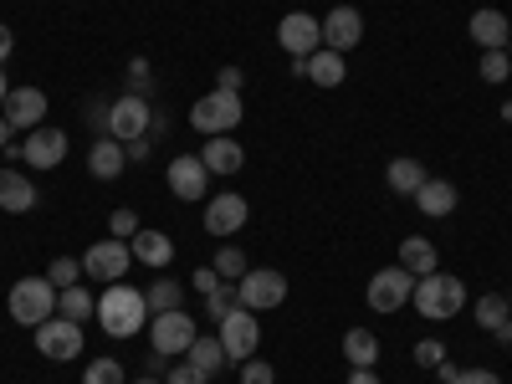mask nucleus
Returning <instances> with one entry per match:
<instances>
[{
    "mask_svg": "<svg viewBox=\"0 0 512 384\" xmlns=\"http://www.w3.org/2000/svg\"><path fill=\"white\" fill-rule=\"evenodd\" d=\"M149 318V297L128 282H108L103 297H98V323L108 338H134Z\"/></svg>",
    "mask_w": 512,
    "mask_h": 384,
    "instance_id": "f257e3e1",
    "label": "nucleus"
},
{
    "mask_svg": "<svg viewBox=\"0 0 512 384\" xmlns=\"http://www.w3.org/2000/svg\"><path fill=\"white\" fill-rule=\"evenodd\" d=\"M410 303H415V313H420V318H431V323H451V318H461V308H466V282H461V277H451V272L415 277Z\"/></svg>",
    "mask_w": 512,
    "mask_h": 384,
    "instance_id": "f03ea898",
    "label": "nucleus"
},
{
    "mask_svg": "<svg viewBox=\"0 0 512 384\" xmlns=\"http://www.w3.org/2000/svg\"><path fill=\"white\" fill-rule=\"evenodd\" d=\"M11 318L21 323V328H41L47 318H57V287H52V277H21L16 287H11Z\"/></svg>",
    "mask_w": 512,
    "mask_h": 384,
    "instance_id": "7ed1b4c3",
    "label": "nucleus"
},
{
    "mask_svg": "<svg viewBox=\"0 0 512 384\" xmlns=\"http://www.w3.org/2000/svg\"><path fill=\"white\" fill-rule=\"evenodd\" d=\"M246 118V108H241V93H221V88H210L205 98H195V108H190V123L200 128L205 139H216V134H231V128Z\"/></svg>",
    "mask_w": 512,
    "mask_h": 384,
    "instance_id": "20e7f679",
    "label": "nucleus"
},
{
    "mask_svg": "<svg viewBox=\"0 0 512 384\" xmlns=\"http://www.w3.org/2000/svg\"><path fill=\"white\" fill-rule=\"evenodd\" d=\"M195 338H200V328H195V318H190L185 308L154 313V323H149V344H154V354H164V359H185Z\"/></svg>",
    "mask_w": 512,
    "mask_h": 384,
    "instance_id": "39448f33",
    "label": "nucleus"
},
{
    "mask_svg": "<svg viewBox=\"0 0 512 384\" xmlns=\"http://www.w3.org/2000/svg\"><path fill=\"white\" fill-rule=\"evenodd\" d=\"M236 303L251 308V313H267V308H282L287 303V277L272 272V267H251L241 282H236Z\"/></svg>",
    "mask_w": 512,
    "mask_h": 384,
    "instance_id": "423d86ee",
    "label": "nucleus"
},
{
    "mask_svg": "<svg viewBox=\"0 0 512 384\" xmlns=\"http://www.w3.org/2000/svg\"><path fill=\"white\" fill-rule=\"evenodd\" d=\"M216 338H221V349H226V359H251L256 354V344H262V323H256V313L251 308H231L221 323H216Z\"/></svg>",
    "mask_w": 512,
    "mask_h": 384,
    "instance_id": "0eeeda50",
    "label": "nucleus"
},
{
    "mask_svg": "<svg viewBox=\"0 0 512 384\" xmlns=\"http://www.w3.org/2000/svg\"><path fill=\"white\" fill-rule=\"evenodd\" d=\"M36 333V354L41 359H52V364H67V359H77L82 354V323H72V318H47L41 328H31Z\"/></svg>",
    "mask_w": 512,
    "mask_h": 384,
    "instance_id": "6e6552de",
    "label": "nucleus"
},
{
    "mask_svg": "<svg viewBox=\"0 0 512 384\" xmlns=\"http://www.w3.org/2000/svg\"><path fill=\"white\" fill-rule=\"evenodd\" d=\"M149 128H154V108H149V98H139V93H128V98H118V103L108 108V139H118V144L144 139Z\"/></svg>",
    "mask_w": 512,
    "mask_h": 384,
    "instance_id": "1a4fd4ad",
    "label": "nucleus"
},
{
    "mask_svg": "<svg viewBox=\"0 0 512 384\" xmlns=\"http://www.w3.org/2000/svg\"><path fill=\"white\" fill-rule=\"evenodd\" d=\"M128 262H134V246L118 241V236H108V241L88 246V256H82V277H93V282L108 287V282H123Z\"/></svg>",
    "mask_w": 512,
    "mask_h": 384,
    "instance_id": "9d476101",
    "label": "nucleus"
},
{
    "mask_svg": "<svg viewBox=\"0 0 512 384\" xmlns=\"http://www.w3.org/2000/svg\"><path fill=\"white\" fill-rule=\"evenodd\" d=\"M277 41H282V52L297 62V57H313L318 47H323V21L318 16H308V11H287L282 21H277Z\"/></svg>",
    "mask_w": 512,
    "mask_h": 384,
    "instance_id": "9b49d317",
    "label": "nucleus"
},
{
    "mask_svg": "<svg viewBox=\"0 0 512 384\" xmlns=\"http://www.w3.org/2000/svg\"><path fill=\"white\" fill-rule=\"evenodd\" d=\"M410 292H415V277L405 272V267H379L374 277H369V308L374 313H400L405 303H410Z\"/></svg>",
    "mask_w": 512,
    "mask_h": 384,
    "instance_id": "f8f14e48",
    "label": "nucleus"
},
{
    "mask_svg": "<svg viewBox=\"0 0 512 384\" xmlns=\"http://www.w3.org/2000/svg\"><path fill=\"white\" fill-rule=\"evenodd\" d=\"M169 190L175 200H205L210 195V169L200 154H175L169 159Z\"/></svg>",
    "mask_w": 512,
    "mask_h": 384,
    "instance_id": "ddd939ff",
    "label": "nucleus"
},
{
    "mask_svg": "<svg viewBox=\"0 0 512 384\" xmlns=\"http://www.w3.org/2000/svg\"><path fill=\"white\" fill-rule=\"evenodd\" d=\"M359 41H364V16H359L354 6H333V11L323 16V47H328V52L344 57V52L359 47Z\"/></svg>",
    "mask_w": 512,
    "mask_h": 384,
    "instance_id": "4468645a",
    "label": "nucleus"
},
{
    "mask_svg": "<svg viewBox=\"0 0 512 384\" xmlns=\"http://www.w3.org/2000/svg\"><path fill=\"white\" fill-rule=\"evenodd\" d=\"M21 159H26L31 169H57V164L67 159V134H62V128H52V123L31 128L26 144H21Z\"/></svg>",
    "mask_w": 512,
    "mask_h": 384,
    "instance_id": "2eb2a0df",
    "label": "nucleus"
},
{
    "mask_svg": "<svg viewBox=\"0 0 512 384\" xmlns=\"http://www.w3.org/2000/svg\"><path fill=\"white\" fill-rule=\"evenodd\" d=\"M246 216H251L246 195H210L205 200V231L210 236H236L246 226Z\"/></svg>",
    "mask_w": 512,
    "mask_h": 384,
    "instance_id": "dca6fc26",
    "label": "nucleus"
},
{
    "mask_svg": "<svg viewBox=\"0 0 512 384\" xmlns=\"http://www.w3.org/2000/svg\"><path fill=\"white\" fill-rule=\"evenodd\" d=\"M41 113H47V93L41 88H11V98L0 103V118H6L11 128H41Z\"/></svg>",
    "mask_w": 512,
    "mask_h": 384,
    "instance_id": "f3484780",
    "label": "nucleus"
},
{
    "mask_svg": "<svg viewBox=\"0 0 512 384\" xmlns=\"http://www.w3.org/2000/svg\"><path fill=\"white\" fill-rule=\"evenodd\" d=\"M466 31H472V41H477L482 52H507V41H512L507 16H502V11H492V6H487V11H477Z\"/></svg>",
    "mask_w": 512,
    "mask_h": 384,
    "instance_id": "a211bd4d",
    "label": "nucleus"
},
{
    "mask_svg": "<svg viewBox=\"0 0 512 384\" xmlns=\"http://www.w3.org/2000/svg\"><path fill=\"white\" fill-rule=\"evenodd\" d=\"M200 159H205V169H210V175H236V169L246 164V149H241L231 134H216V139H205Z\"/></svg>",
    "mask_w": 512,
    "mask_h": 384,
    "instance_id": "6ab92c4d",
    "label": "nucleus"
},
{
    "mask_svg": "<svg viewBox=\"0 0 512 384\" xmlns=\"http://www.w3.org/2000/svg\"><path fill=\"white\" fill-rule=\"evenodd\" d=\"M415 205H420V216H431V221H441V216H451V210H456V185L451 180H425L415 195H410Z\"/></svg>",
    "mask_w": 512,
    "mask_h": 384,
    "instance_id": "aec40b11",
    "label": "nucleus"
},
{
    "mask_svg": "<svg viewBox=\"0 0 512 384\" xmlns=\"http://www.w3.org/2000/svg\"><path fill=\"white\" fill-rule=\"evenodd\" d=\"M123 164H128V149H123L118 139H108V134L88 149V175H93V180H118Z\"/></svg>",
    "mask_w": 512,
    "mask_h": 384,
    "instance_id": "412c9836",
    "label": "nucleus"
},
{
    "mask_svg": "<svg viewBox=\"0 0 512 384\" xmlns=\"http://www.w3.org/2000/svg\"><path fill=\"white\" fill-rule=\"evenodd\" d=\"M31 205H36V185H31L26 175H16V169H0V210L26 216Z\"/></svg>",
    "mask_w": 512,
    "mask_h": 384,
    "instance_id": "4be33fe9",
    "label": "nucleus"
},
{
    "mask_svg": "<svg viewBox=\"0 0 512 384\" xmlns=\"http://www.w3.org/2000/svg\"><path fill=\"white\" fill-rule=\"evenodd\" d=\"M134 262H144V267H169V256H175V236H164V231H139L134 241Z\"/></svg>",
    "mask_w": 512,
    "mask_h": 384,
    "instance_id": "5701e85b",
    "label": "nucleus"
},
{
    "mask_svg": "<svg viewBox=\"0 0 512 384\" xmlns=\"http://www.w3.org/2000/svg\"><path fill=\"white\" fill-rule=\"evenodd\" d=\"M436 262H441V256H436V246L425 241V236H405V241H400V267H405L410 277H431Z\"/></svg>",
    "mask_w": 512,
    "mask_h": 384,
    "instance_id": "b1692460",
    "label": "nucleus"
},
{
    "mask_svg": "<svg viewBox=\"0 0 512 384\" xmlns=\"http://www.w3.org/2000/svg\"><path fill=\"white\" fill-rule=\"evenodd\" d=\"M344 359H349L354 369H374V364H379V338H374L369 328H349V333H344Z\"/></svg>",
    "mask_w": 512,
    "mask_h": 384,
    "instance_id": "393cba45",
    "label": "nucleus"
},
{
    "mask_svg": "<svg viewBox=\"0 0 512 384\" xmlns=\"http://www.w3.org/2000/svg\"><path fill=\"white\" fill-rule=\"evenodd\" d=\"M308 77L318 82V88H338V82L349 77V67H344V57L338 52H328V47H318L313 57H308Z\"/></svg>",
    "mask_w": 512,
    "mask_h": 384,
    "instance_id": "a878e982",
    "label": "nucleus"
},
{
    "mask_svg": "<svg viewBox=\"0 0 512 384\" xmlns=\"http://www.w3.org/2000/svg\"><path fill=\"white\" fill-rule=\"evenodd\" d=\"M57 313L72 318V323H82V318H93V313H98V297L82 287V282H77V287H62V292H57Z\"/></svg>",
    "mask_w": 512,
    "mask_h": 384,
    "instance_id": "bb28decb",
    "label": "nucleus"
},
{
    "mask_svg": "<svg viewBox=\"0 0 512 384\" xmlns=\"http://www.w3.org/2000/svg\"><path fill=\"white\" fill-rule=\"evenodd\" d=\"M384 180H390V190H395V195H415L431 175L420 169V159H395L390 169H384Z\"/></svg>",
    "mask_w": 512,
    "mask_h": 384,
    "instance_id": "cd10ccee",
    "label": "nucleus"
},
{
    "mask_svg": "<svg viewBox=\"0 0 512 384\" xmlns=\"http://www.w3.org/2000/svg\"><path fill=\"white\" fill-rule=\"evenodd\" d=\"M144 297H149V313H175V308L185 303V287H180L175 277H154Z\"/></svg>",
    "mask_w": 512,
    "mask_h": 384,
    "instance_id": "c85d7f7f",
    "label": "nucleus"
},
{
    "mask_svg": "<svg viewBox=\"0 0 512 384\" xmlns=\"http://www.w3.org/2000/svg\"><path fill=\"white\" fill-rule=\"evenodd\" d=\"M195 369H205V374H216L221 364H226V349H221V338H210V333H200L195 344H190V354H185Z\"/></svg>",
    "mask_w": 512,
    "mask_h": 384,
    "instance_id": "c756f323",
    "label": "nucleus"
},
{
    "mask_svg": "<svg viewBox=\"0 0 512 384\" xmlns=\"http://www.w3.org/2000/svg\"><path fill=\"white\" fill-rule=\"evenodd\" d=\"M477 323H482L487 333H497L502 323H512V308H507V297H502V292H487V297H477Z\"/></svg>",
    "mask_w": 512,
    "mask_h": 384,
    "instance_id": "7c9ffc66",
    "label": "nucleus"
},
{
    "mask_svg": "<svg viewBox=\"0 0 512 384\" xmlns=\"http://www.w3.org/2000/svg\"><path fill=\"white\" fill-rule=\"evenodd\" d=\"M216 272H221V282H241L251 267H246V251L241 246H221L216 251Z\"/></svg>",
    "mask_w": 512,
    "mask_h": 384,
    "instance_id": "2f4dec72",
    "label": "nucleus"
},
{
    "mask_svg": "<svg viewBox=\"0 0 512 384\" xmlns=\"http://www.w3.org/2000/svg\"><path fill=\"white\" fill-rule=\"evenodd\" d=\"M82 384H128V374H123L118 359H93L88 374H82Z\"/></svg>",
    "mask_w": 512,
    "mask_h": 384,
    "instance_id": "473e14b6",
    "label": "nucleus"
},
{
    "mask_svg": "<svg viewBox=\"0 0 512 384\" xmlns=\"http://www.w3.org/2000/svg\"><path fill=\"white\" fill-rule=\"evenodd\" d=\"M47 277H52L57 292H62V287H77V282H82V256H57Z\"/></svg>",
    "mask_w": 512,
    "mask_h": 384,
    "instance_id": "72a5a7b5",
    "label": "nucleus"
},
{
    "mask_svg": "<svg viewBox=\"0 0 512 384\" xmlns=\"http://www.w3.org/2000/svg\"><path fill=\"white\" fill-rule=\"evenodd\" d=\"M231 308H236V282H221L216 292L205 297V318H216V323H221Z\"/></svg>",
    "mask_w": 512,
    "mask_h": 384,
    "instance_id": "f704fd0d",
    "label": "nucleus"
},
{
    "mask_svg": "<svg viewBox=\"0 0 512 384\" xmlns=\"http://www.w3.org/2000/svg\"><path fill=\"white\" fill-rule=\"evenodd\" d=\"M477 72H482V82H507L512 77V57L507 52H482V67Z\"/></svg>",
    "mask_w": 512,
    "mask_h": 384,
    "instance_id": "c9c22d12",
    "label": "nucleus"
},
{
    "mask_svg": "<svg viewBox=\"0 0 512 384\" xmlns=\"http://www.w3.org/2000/svg\"><path fill=\"white\" fill-rule=\"evenodd\" d=\"M241 384H277V369L251 354V359H241Z\"/></svg>",
    "mask_w": 512,
    "mask_h": 384,
    "instance_id": "e433bc0d",
    "label": "nucleus"
},
{
    "mask_svg": "<svg viewBox=\"0 0 512 384\" xmlns=\"http://www.w3.org/2000/svg\"><path fill=\"white\" fill-rule=\"evenodd\" d=\"M108 231H113L118 241H134V236H139L144 226H139V216H134V210L123 205V210H113V221H108Z\"/></svg>",
    "mask_w": 512,
    "mask_h": 384,
    "instance_id": "4c0bfd02",
    "label": "nucleus"
},
{
    "mask_svg": "<svg viewBox=\"0 0 512 384\" xmlns=\"http://www.w3.org/2000/svg\"><path fill=\"white\" fill-rule=\"evenodd\" d=\"M415 359H420L425 369H436V364H446V344H441V338H420V344H415Z\"/></svg>",
    "mask_w": 512,
    "mask_h": 384,
    "instance_id": "58836bf2",
    "label": "nucleus"
},
{
    "mask_svg": "<svg viewBox=\"0 0 512 384\" xmlns=\"http://www.w3.org/2000/svg\"><path fill=\"white\" fill-rule=\"evenodd\" d=\"M128 93L149 98V62H144V57H134V62H128Z\"/></svg>",
    "mask_w": 512,
    "mask_h": 384,
    "instance_id": "ea45409f",
    "label": "nucleus"
},
{
    "mask_svg": "<svg viewBox=\"0 0 512 384\" xmlns=\"http://www.w3.org/2000/svg\"><path fill=\"white\" fill-rule=\"evenodd\" d=\"M164 384H210V374H205V369H195V364L185 359V364L169 369V379H164Z\"/></svg>",
    "mask_w": 512,
    "mask_h": 384,
    "instance_id": "a19ab883",
    "label": "nucleus"
},
{
    "mask_svg": "<svg viewBox=\"0 0 512 384\" xmlns=\"http://www.w3.org/2000/svg\"><path fill=\"white\" fill-rule=\"evenodd\" d=\"M241 82H246L241 67H221V72H216V88H221V93H241Z\"/></svg>",
    "mask_w": 512,
    "mask_h": 384,
    "instance_id": "79ce46f5",
    "label": "nucleus"
},
{
    "mask_svg": "<svg viewBox=\"0 0 512 384\" xmlns=\"http://www.w3.org/2000/svg\"><path fill=\"white\" fill-rule=\"evenodd\" d=\"M190 282H195V292H200V297H210V292L221 287V272H216V267H200V272H195Z\"/></svg>",
    "mask_w": 512,
    "mask_h": 384,
    "instance_id": "37998d69",
    "label": "nucleus"
},
{
    "mask_svg": "<svg viewBox=\"0 0 512 384\" xmlns=\"http://www.w3.org/2000/svg\"><path fill=\"white\" fill-rule=\"evenodd\" d=\"M451 384H502V379H497L492 369H461V374H456Z\"/></svg>",
    "mask_w": 512,
    "mask_h": 384,
    "instance_id": "c03bdc74",
    "label": "nucleus"
},
{
    "mask_svg": "<svg viewBox=\"0 0 512 384\" xmlns=\"http://www.w3.org/2000/svg\"><path fill=\"white\" fill-rule=\"evenodd\" d=\"M108 108H113V103H103V98H93V103H88V123H98L103 134H108Z\"/></svg>",
    "mask_w": 512,
    "mask_h": 384,
    "instance_id": "a18cd8bd",
    "label": "nucleus"
},
{
    "mask_svg": "<svg viewBox=\"0 0 512 384\" xmlns=\"http://www.w3.org/2000/svg\"><path fill=\"white\" fill-rule=\"evenodd\" d=\"M11 52H16V36H11V26H6V21H0V62H6Z\"/></svg>",
    "mask_w": 512,
    "mask_h": 384,
    "instance_id": "49530a36",
    "label": "nucleus"
},
{
    "mask_svg": "<svg viewBox=\"0 0 512 384\" xmlns=\"http://www.w3.org/2000/svg\"><path fill=\"white\" fill-rule=\"evenodd\" d=\"M349 384H379V374H374V369H354Z\"/></svg>",
    "mask_w": 512,
    "mask_h": 384,
    "instance_id": "de8ad7c7",
    "label": "nucleus"
},
{
    "mask_svg": "<svg viewBox=\"0 0 512 384\" xmlns=\"http://www.w3.org/2000/svg\"><path fill=\"white\" fill-rule=\"evenodd\" d=\"M11 134H16V128H11L6 118H0V149H16V144H11Z\"/></svg>",
    "mask_w": 512,
    "mask_h": 384,
    "instance_id": "09e8293b",
    "label": "nucleus"
},
{
    "mask_svg": "<svg viewBox=\"0 0 512 384\" xmlns=\"http://www.w3.org/2000/svg\"><path fill=\"white\" fill-rule=\"evenodd\" d=\"M436 374H441V384H451V379H456L461 369H456V364H436Z\"/></svg>",
    "mask_w": 512,
    "mask_h": 384,
    "instance_id": "8fccbe9b",
    "label": "nucleus"
},
{
    "mask_svg": "<svg viewBox=\"0 0 512 384\" xmlns=\"http://www.w3.org/2000/svg\"><path fill=\"white\" fill-rule=\"evenodd\" d=\"M11 98V82H6V72H0V103H6Z\"/></svg>",
    "mask_w": 512,
    "mask_h": 384,
    "instance_id": "3c124183",
    "label": "nucleus"
},
{
    "mask_svg": "<svg viewBox=\"0 0 512 384\" xmlns=\"http://www.w3.org/2000/svg\"><path fill=\"white\" fill-rule=\"evenodd\" d=\"M134 384H164V379H154V374H144V379H134Z\"/></svg>",
    "mask_w": 512,
    "mask_h": 384,
    "instance_id": "603ef678",
    "label": "nucleus"
},
{
    "mask_svg": "<svg viewBox=\"0 0 512 384\" xmlns=\"http://www.w3.org/2000/svg\"><path fill=\"white\" fill-rule=\"evenodd\" d=\"M502 118H507V123H512V103H502Z\"/></svg>",
    "mask_w": 512,
    "mask_h": 384,
    "instance_id": "864d4df0",
    "label": "nucleus"
},
{
    "mask_svg": "<svg viewBox=\"0 0 512 384\" xmlns=\"http://www.w3.org/2000/svg\"><path fill=\"white\" fill-rule=\"evenodd\" d=\"M507 57H512V41H507Z\"/></svg>",
    "mask_w": 512,
    "mask_h": 384,
    "instance_id": "5fc2aeb1",
    "label": "nucleus"
},
{
    "mask_svg": "<svg viewBox=\"0 0 512 384\" xmlns=\"http://www.w3.org/2000/svg\"><path fill=\"white\" fill-rule=\"evenodd\" d=\"M507 308H512V292H507Z\"/></svg>",
    "mask_w": 512,
    "mask_h": 384,
    "instance_id": "6e6d98bb",
    "label": "nucleus"
}]
</instances>
